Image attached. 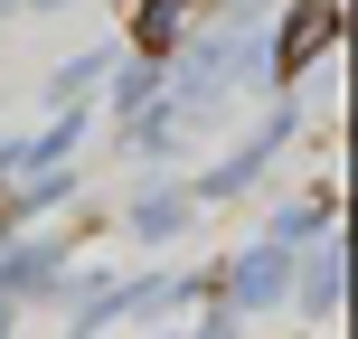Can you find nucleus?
I'll list each match as a JSON object with an SVG mask.
<instances>
[{
	"label": "nucleus",
	"mask_w": 358,
	"mask_h": 339,
	"mask_svg": "<svg viewBox=\"0 0 358 339\" xmlns=\"http://www.w3.org/2000/svg\"><path fill=\"white\" fill-rule=\"evenodd\" d=\"M273 283H283V264H245V273H236V292H245V302H264Z\"/></svg>",
	"instance_id": "1"
}]
</instances>
